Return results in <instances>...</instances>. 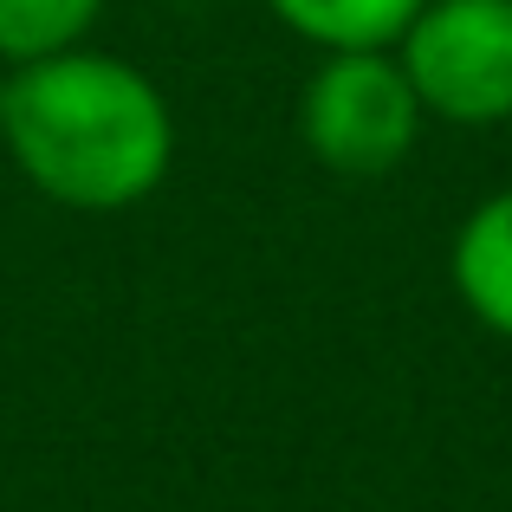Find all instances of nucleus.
Here are the masks:
<instances>
[{
    "label": "nucleus",
    "mask_w": 512,
    "mask_h": 512,
    "mask_svg": "<svg viewBox=\"0 0 512 512\" xmlns=\"http://www.w3.org/2000/svg\"><path fill=\"white\" fill-rule=\"evenodd\" d=\"M0 143L52 208L124 214L169 182L175 111L143 65L78 46L39 65H7Z\"/></svg>",
    "instance_id": "f257e3e1"
},
{
    "label": "nucleus",
    "mask_w": 512,
    "mask_h": 512,
    "mask_svg": "<svg viewBox=\"0 0 512 512\" xmlns=\"http://www.w3.org/2000/svg\"><path fill=\"white\" fill-rule=\"evenodd\" d=\"M428 111L389 52H325L299 91V143L331 175H389L409 163Z\"/></svg>",
    "instance_id": "f03ea898"
},
{
    "label": "nucleus",
    "mask_w": 512,
    "mask_h": 512,
    "mask_svg": "<svg viewBox=\"0 0 512 512\" xmlns=\"http://www.w3.org/2000/svg\"><path fill=\"white\" fill-rule=\"evenodd\" d=\"M428 117L487 130L512 117V0H428L396 39Z\"/></svg>",
    "instance_id": "7ed1b4c3"
},
{
    "label": "nucleus",
    "mask_w": 512,
    "mask_h": 512,
    "mask_svg": "<svg viewBox=\"0 0 512 512\" xmlns=\"http://www.w3.org/2000/svg\"><path fill=\"white\" fill-rule=\"evenodd\" d=\"M448 279L454 299L474 312V325L512 344V188L467 208L448 247Z\"/></svg>",
    "instance_id": "20e7f679"
},
{
    "label": "nucleus",
    "mask_w": 512,
    "mask_h": 512,
    "mask_svg": "<svg viewBox=\"0 0 512 512\" xmlns=\"http://www.w3.org/2000/svg\"><path fill=\"white\" fill-rule=\"evenodd\" d=\"M428 0H266L292 39L318 52H389Z\"/></svg>",
    "instance_id": "39448f33"
},
{
    "label": "nucleus",
    "mask_w": 512,
    "mask_h": 512,
    "mask_svg": "<svg viewBox=\"0 0 512 512\" xmlns=\"http://www.w3.org/2000/svg\"><path fill=\"white\" fill-rule=\"evenodd\" d=\"M98 20L104 0H0V59L39 65L59 52H78Z\"/></svg>",
    "instance_id": "423d86ee"
}]
</instances>
